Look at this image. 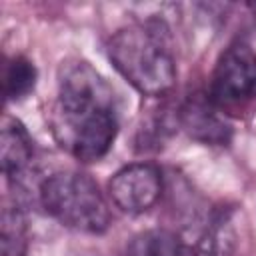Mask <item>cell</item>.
Returning <instances> with one entry per match:
<instances>
[{
	"label": "cell",
	"mask_w": 256,
	"mask_h": 256,
	"mask_svg": "<svg viewBox=\"0 0 256 256\" xmlns=\"http://www.w3.org/2000/svg\"><path fill=\"white\" fill-rule=\"evenodd\" d=\"M50 126L56 142L80 162H96L112 148L118 134L114 90L86 60L62 62Z\"/></svg>",
	"instance_id": "6da1fadb"
},
{
	"label": "cell",
	"mask_w": 256,
	"mask_h": 256,
	"mask_svg": "<svg viewBox=\"0 0 256 256\" xmlns=\"http://www.w3.org/2000/svg\"><path fill=\"white\" fill-rule=\"evenodd\" d=\"M114 68L144 96H164L176 82L170 30L162 20H144L120 28L108 40Z\"/></svg>",
	"instance_id": "7a4b0ae2"
},
{
	"label": "cell",
	"mask_w": 256,
	"mask_h": 256,
	"mask_svg": "<svg viewBox=\"0 0 256 256\" xmlns=\"http://www.w3.org/2000/svg\"><path fill=\"white\" fill-rule=\"evenodd\" d=\"M40 206L62 226L102 234L110 226V210L98 184L82 172L64 170L46 176L38 186Z\"/></svg>",
	"instance_id": "3957f363"
},
{
	"label": "cell",
	"mask_w": 256,
	"mask_h": 256,
	"mask_svg": "<svg viewBox=\"0 0 256 256\" xmlns=\"http://www.w3.org/2000/svg\"><path fill=\"white\" fill-rule=\"evenodd\" d=\"M206 94L224 116L256 112V52L246 42H232L220 54Z\"/></svg>",
	"instance_id": "277c9868"
},
{
	"label": "cell",
	"mask_w": 256,
	"mask_h": 256,
	"mask_svg": "<svg viewBox=\"0 0 256 256\" xmlns=\"http://www.w3.org/2000/svg\"><path fill=\"white\" fill-rule=\"evenodd\" d=\"M108 192L112 202L122 212H146L162 194V172L150 162L128 164L110 178Z\"/></svg>",
	"instance_id": "5b68a950"
},
{
	"label": "cell",
	"mask_w": 256,
	"mask_h": 256,
	"mask_svg": "<svg viewBox=\"0 0 256 256\" xmlns=\"http://www.w3.org/2000/svg\"><path fill=\"white\" fill-rule=\"evenodd\" d=\"M176 124L202 144L222 146L232 138V126L226 116L210 102L208 94H190L176 112Z\"/></svg>",
	"instance_id": "8992f818"
},
{
	"label": "cell",
	"mask_w": 256,
	"mask_h": 256,
	"mask_svg": "<svg viewBox=\"0 0 256 256\" xmlns=\"http://www.w3.org/2000/svg\"><path fill=\"white\" fill-rule=\"evenodd\" d=\"M34 156V146L28 130L16 118L4 116L0 132V162L2 172L8 180L22 178L28 172Z\"/></svg>",
	"instance_id": "52a82bcc"
},
{
	"label": "cell",
	"mask_w": 256,
	"mask_h": 256,
	"mask_svg": "<svg viewBox=\"0 0 256 256\" xmlns=\"http://www.w3.org/2000/svg\"><path fill=\"white\" fill-rule=\"evenodd\" d=\"M234 228L226 214H214L200 228L194 240L184 242V256H232L234 254Z\"/></svg>",
	"instance_id": "ba28073f"
},
{
	"label": "cell",
	"mask_w": 256,
	"mask_h": 256,
	"mask_svg": "<svg viewBox=\"0 0 256 256\" xmlns=\"http://www.w3.org/2000/svg\"><path fill=\"white\" fill-rule=\"evenodd\" d=\"M36 66L24 56H12L2 66V92L6 102H18L26 98L36 86Z\"/></svg>",
	"instance_id": "9c48e42d"
},
{
	"label": "cell",
	"mask_w": 256,
	"mask_h": 256,
	"mask_svg": "<svg viewBox=\"0 0 256 256\" xmlns=\"http://www.w3.org/2000/svg\"><path fill=\"white\" fill-rule=\"evenodd\" d=\"M128 256H184V240L166 228L146 230L130 242Z\"/></svg>",
	"instance_id": "30bf717a"
},
{
	"label": "cell",
	"mask_w": 256,
	"mask_h": 256,
	"mask_svg": "<svg viewBox=\"0 0 256 256\" xmlns=\"http://www.w3.org/2000/svg\"><path fill=\"white\" fill-rule=\"evenodd\" d=\"M26 220L16 206L2 210V232H0V256H26Z\"/></svg>",
	"instance_id": "8fae6325"
}]
</instances>
